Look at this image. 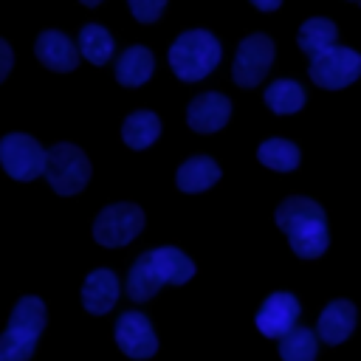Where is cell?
<instances>
[{"label": "cell", "mask_w": 361, "mask_h": 361, "mask_svg": "<svg viewBox=\"0 0 361 361\" xmlns=\"http://www.w3.org/2000/svg\"><path fill=\"white\" fill-rule=\"evenodd\" d=\"M361 76V54L344 45L310 59V79L324 90H341Z\"/></svg>", "instance_id": "7"}, {"label": "cell", "mask_w": 361, "mask_h": 361, "mask_svg": "<svg viewBox=\"0 0 361 361\" xmlns=\"http://www.w3.org/2000/svg\"><path fill=\"white\" fill-rule=\"evenodd\" d=\"M79 51L87 62L93 65H104L113 56V37L107 28H102L99 23H87L79 31Z\"/></svg>", "instance_id": "23"}, {"label": "cell", "mask_w": 361, "mask_h": 361, "mask_svg": "<svg viewBox=\"0 0 361 361\" xmlns=\"http://www.w3.org/2000/svg\"><path fill=\"white\" fill-rule=\"evenodd\" d=\"M161 135V121L152 110H135L121 124V138L133 149H147Z\"/></svg>", "instance_id": "19"}, {"label": "cell", "mask_w": 361, "mask_h": 361, "mask_svg": "<svg viewBox=\"0 0 361 361\" xmlns=\"http://www.w3.org/2000/svg\"><path fill=\"white\" fill-rule=\"evenodd\" d=\"M217 180H220V166L206 155H195V158L183 161L175 175V183L180 192H203V189L214 186Z\"/></svg>", "instance_id": "16"}, {"label": "cell", "mask_w": 361, "mask_h": 361, "mask_svg": "<svg viewBox=\"0 0 361 361\" xmlns=\"http://www.w3.org/2000/svg\"><path fill=\"white\" fill-rule=\"evenodd\" d=\"M259 11H276L279 6H282V0H251Z\"/></svg>", "instance_id": "27"}, {"label": "cell", "mask_w": 361, "mask_h": 361, "mask_svg": "<svg viewBox=\"0 0 361 361\" xmlns=\"http://www.w3.org/2000/svg\"><path fill=\"white\" fill-rule=\"evenodd\" d=\"M217 62H220V42L214 34L203 28L183 31L169 45V68L183 82H197L209 76L217 68Z\"/></svg>", "instance_id": "2"}, {"label": "cell", "mask_w": 361, "mask_h": 361, "mask_svg": "<svg viewBox=\"0 0 361 361\" xmlns=\"http://www.w3.org/2000/svg\"><path fill=\"white\" fill-rule=\"evenodd\" d=\"M127 3L138 23H155L166 6V0H127Z\"/></svg>", "instance_id": "25"}, {"label": "cell", "mask_w": 361, "mask_h": 361, "mask_svg": "<svg viewBox=\"0 0 361 361\" xmlns=\"http://www.w3.org/2000/svg\"><path fill=\"white\" fill-rule=\"evenodd\" d=\"M34 51H37V59H39L45 68L56 71V73H68V71H73L76 62H79L76 45H73L62 31H42V34L37 37Z\"/></svg>", "instance_id": "13"}, {"label": "cell", "mask_w": 361, "mask_h": 361, "mask_svg": "<svg viewBox=\"0 0 361 361\" xmlns=\"http://www.w3.org/2000/svg\"><path fill=\"white\" fill-rule=\"evenodd\" d=\"M118 299V276L110 268H96L82 285V305L93 316H104Z\"/></svg>", "instance_id": "12"}, {"label": "cell", "mask_w": 361, "mask_h": 361, "mask_svg": "<svg viewBox=\"0 0 361 361\" xmlns=\"http://www.w3.org/2000/svg\"><path fill=\"white\" fill-rule=\"evenodd\" d=\"M336 39H338V28L327 17H310L299 28V48L310 59H316V56L327 54L330 48H336Z\"/></svg>", "instance_id": "15"}, {"label": "cell", "mask_w": 361, "mask_h": 361, "mask_svg": "<svg viewBox=\"0 0 361 361\" xmlns=\"http://www.w3.org/2000/svg\"><path fill=\"white\" fill-rule=\"evenodd\" d=\"M276 226L288 237L293 254L302 259H316L330 245L327 214L310 197H299V195L285 197L276 209Z\"/></svg>", "instance_id": "1"}, {"label": "cell", "mask_w": 361, "mask_h": 361, "mask_svg": "<svg viewBox=\"0 0 361 361\" xmlns=\"http://www.w3.org/2000/svg\"><path fill=\"white\" fill-rule=\"evenodd\" d=\"M82 3H85V6H99L102 0H82Z\"/></svg>", "instance_id": "28"}, {"label": "cell", "mask_w": 361, "mask_h": 361, "mask_svg": "<svg viewBox=\"0 0 361 361\" xmlns=\"http://www.w3.org/2000/svg\"><path fill=\"white\" fill-rule=\"evenodd\" d=\"M45 178L59 195H76L90 180V161L73 144H54L45 155Z\"/></svg>", "instance_id": "4"}, {"label": "cell", "mask_w": 361, "mask_h": 361, "mask_svg": "<svg viewBox=\"0 0 361 361\" xmlns=\"http://www.w3.org/2000/svg\"><path fill=\"white\" fill-rule=\"evenodd\" d=\"M42 327H45L42 299L23 296L8 316V330L0 336V361H28Z\"/></svg>", "instance_id": "3"}, {"label": "cell", "mask_w": 361, "mask_h": 361, "mask_svg": "<svg viewBox=\"0 0 361 361\" xmlns=\"http://www.w3.org/2000/svg\"><path fill=\"white\" fill-rule=\"evenodd\" d=\"M144 228V212L135 203H113L99 212L93 223V240L104 248L127 245Z\"/></svg>", "instance_id": "6"}, {"label": "cell", "mask_w": 361, "mask_h": 361, "mask_svg": "<svg viewBox=\"0 0 361 361\" xmlns=\"http://www.w3.org/2000/svg\"><path fill=\"white\" fill-rule=\"evenodd\" d=\"M257 158H259V164H265L268 169L290 172V169L299 166V147H296L293 141H285V138H268V141L259 144Z\"/></svg>", "instance_id": "22"}, {"label": "cell", "mask_w": 361, "mask_h": 361, "mask_svg": "<svg viewBox=\"0 0 361 361\" xmlns=\"http://www.w3.org/2000/svg\"><path fill=\"white\" fill-rule=\"evenodd\" d=\"M48 149L39 147L37 138L25 133H8L0 138V164L14 180H34L45 172Z\"/></svg>", "instance_id": "5"}, {"label": "cell", "mask_w": 361, "mask_h": 361, "mask_svg": "<svg viewBox=\"0 0 361 361\" xmlns=\"http://www.w3.org/2000/svg\"><path fill=\"white\" fill-rule=\"evenodd\" d=\"M11 62H14V54H11V45L6 39H0V82L8 76L11 71Z\"/></svg>", "instance_id": "26"}, {"label": "cell", "mask_w": 361, "mask_h": 361, "mask_svg": "<svg viewBox=\"0 0 361 361\" xmlns=\"http://www.w3.org/2000/svg\"><path fill=\"white\" fill-rule=\"evenodd\" d=\"M231 116V102L223 93H200L186 107V121L195 133H217Z\"/></svg>", "instance_id": "11"}, {"label": "cell", "mask_w": 361, "mask_h": 361, "mask_svg": "<svg viewBox=\"0 0 361 361\" xmlns=\"http://www.w3.org/2000/svg\"><path fill=\"white\" fill-rule=\"evenodd\" d=\"M116 344L121 347L124 355L138 358V361L152 358L155 350H158L155 330L147 322V316L138 313V310H127V313L118 316V322H116Z\"/></svg>", "instance_id": "9"}, {"label": "cell", "mask_w": 361, "mask_h": 361, "mask_svg": "<svg viewBox=\"0 0 361 361\" xmlns=\"http://www.w3.org/2000/svg\"><path fill=\"white\" fill-rule=\"evenodd\" d=\"M296 319H299V299H296L293 293H285V290L271 293V296L259 305V310H257V316H254L257 330H259L262 336H268V338H282V336H288V333L296 327Z\"/></svg>", "instance_id": "10"}, {"label": "cell", "mask_w": 361, "mask_h": 361, "mask_svg": "<svg viewBox=\"0 0 361 361\" xmlns=\"http://www.w3.org/2000/svg\"><path fill=\"white\" fill-rule=\"evenodd\" d=\"M161 285H164V279L158 276V271H155V265H152L149 251H147V254H141V257L133 262L130 274H127V296H130L133 302H147L149 296H155V293H158V288H161Z\"/></svg>", "instance_id": "20"}, {"label": "cell", "mask_w": 361, "mask_h": 361, "mask_svg": "<svg viewBox=\"0 0 361 361\" xmlns=\"http://www.w3.org/2000/svg\"><path fill=\"white\" fill-rule=\"evenodd\" d=\"M265 104H268L274 113H279V116H290V113L302 110V104H305V90H302V85L293 82V79H276V82H271L268 90H265Z\"/></svg>", "instance_id": "21"}, {"label": "cell", "mask_w": 361, "mask_h": 361, "mask_svg": "<svg viewBox=\"0 0 361 361\" xmlns=\"http://www.w3.org/2000/svg\"><path fill=\"white\" fill-rule=\"evenodd\" d=\"M274 62V42L265 34H251L240 42L231 76L240 87H257Z\"/></svg>", "instance_id": "8"}, {"label": "cell", "mask_w": 361, "mask_h": 361, "mask_svg": "<svg viewBox=\"0 0 361 361\" xmlns=\"http://www.w3.org/2000/svg\"><path fill=\"white\" fill-rule=\"evenodd\" d=\"M152 68H155L152 54L144 45H133V48H127L118 56V62H116V79L121 85H127V87H138V85H144L152 76Z\"/></svg>", "instance_id": "18"}, {"label": "cell", "mask_w": 361, "mask_h": 361, "mask_svg": "<svg viewBox=\"0 0 361 361\" xmlns=\"http://www.w3.org/2000/svg\"><path fill=\"white\" fill-rule=\"evenodd\" d=\"M355 327V305L347 299L330 302L319 316V338L324 344H341Z\"/></svg>", "instance_id": "14"}, {"label": "cell", "mask_w": 361, "mask_h": 361, "mask_svg": "<svg viewBox=\"0 0 361 361\" xmlns=\"http://www.w3.org/2000/svg\"><path fill=\"white\" fill-rule=\"evenodd\" d=\"M282 361H313L316 358V333L307 327H293L279 338Z\"/></svg>", "instance_id": "24"}, {"label": "cell", "mask_w": 361, "mask_h": 361, "mask_svg": "<svg viewBox=\"0 0 361 361\" xmlns=\"http://www.w3.org/2000/svg\"><path fill=\"white\" fill-rule=\"evenodd\" d=\"M152 257V265L158 271V276L169 285H183L192 279L195 274V262L180 251V248H172V245H161V248H152L149 251Z\"/></svg>", "instance_id": "17"}]
</instances>
